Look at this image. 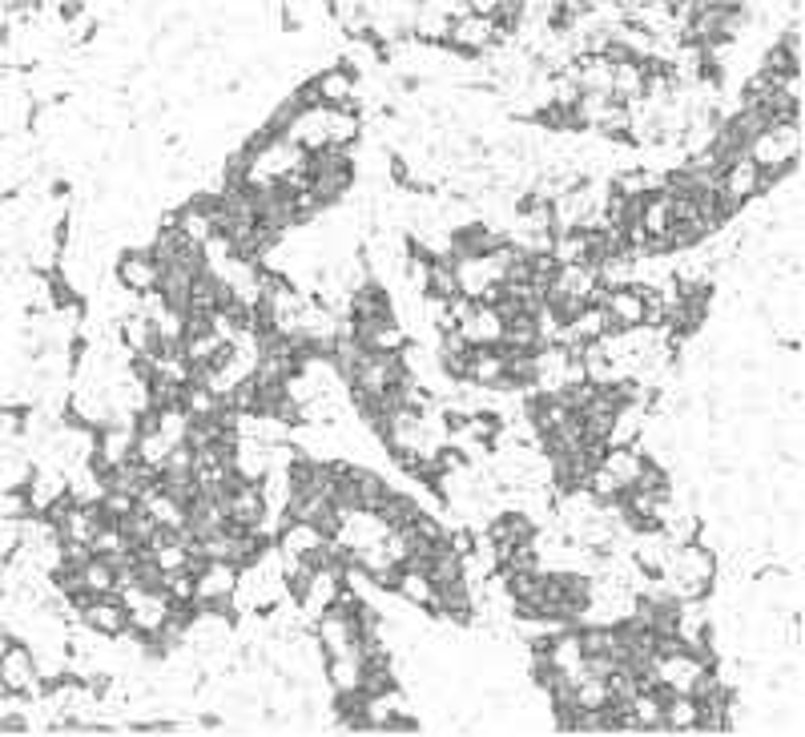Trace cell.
<instances>
[{
  "label": "cell",
  "instance_id": "cell-13",
  "mask_svg": "<svg viewBox=\"0 0 805 737\" xmlns=\"http://www.w3.org/2000/svg\"><path fill=\"white\" fill-rule=\"evenodd\" d=\"M363 133V121L355 109H327V145H339V150H351Z\"/></svg>",
  "mask_w": 805,
  "mask_h": 737
},
{
  "label": "cell",
  "instance_id": "cell-20",
  "mask_svg": "<svg viewBox=\"0 0 805 737\" xmlns=\"http://www.w3.org/2000/svg\"><path fill=\"white\" fill-rule=\"evenodd\" d=\"M0 427H5V439H9V444H13V439L21 435V427H25V419L13 411V407H5V415H0Z\"/></svg>",
  "mask_w": 805,
  "mask_h": 737
},
{
  "label": "cell",
  "instance_id": "cell-3",
  "mask_svg": "<svg viewBox=\"0 0 805 737\" xmlns=\"http://www.w3.org/2000/svg\"><path fill=\"white\" fill-rule=\"evenodd\" d=\"M37 681H41V673H37L33 653H29L25 645H13V649L5 653V661H0V685H5V689H21V693L37 697V693H33Z\"/></svg>",
  "mask_w": 805,
  "mask_h": 737
},
{
  "label": "cell",
  "instance_id": "cell-6",
  "mask_svg": "<svg viewBox=\"0 0 805 737\" xmlns=\"http://www.w3.org/2000/svg\"><path fill=\"white\" fill-rule=\"evenodd\" d=\"M459 335L471 343V347H500V339H504V323H500V315L492 311V307H475V315L467 319V323H459Z\"/></svg>",
  "mask_w": 805,
  "mask_h": 737
},
{
  "label": "cell",
  "instance_id": "cell-19",
  "mask_svg": "<svg viewBox=\"0 0 805 737\" xmlns=\"http://www.w3.org/2000/svg\"><path fill=\"white\" fill-rule=\"evenodd\" d=\"M0 516H5V520H29V516H37L33 496L29 492H5V500H0Z\"/></svg>",
  "mask_w": 805,
  "mask_h": 737
},
{
  "label": "cell",
  "instance_id": "cell-16",
  "mask_svg": "<svg viewBox=\"0 0 805 737\" xmlns=\"http://www.w3.org/2000/svg\"><path fill=\"white\" fill-rule=\"evenodd\" d=\"M640 222H644V234H649V238H661V234L673 226V214H669V194H649V198H644Z\"/></svg>",
  "mask_w": 805,
  "mask_h": 737
},
{
  "label": "cell",
  "instance_id": "cell-15",
  "mask_svg": "<svg viewBox=\"0 0 805 737\" xmlns=\"http://www.w3.org/2000/svg\"><path fill=\"white\" fill-rule=\"evenodd\" d=\"M661 717H665V729H669V733H693V725H697V701H693L689 693H673V697L665 701Z\"/></svg>",
  "mask_w": 805,
  "mask_h": 737
},
{
  "label": "cell",
  "instance_id": "cell-5",
  "mask_svg": "<svg viewBox=\"0 0 805 737\" xmlns=\"http://www.w3.org/2000/svg\"><path fill=\"white\" fill-rule=\"evenodd\" d=\"M351 319H363V323H371V319H395V311H391V294L383 290V282H367V286H359L355 294H351Z\"/></svg>",
  "mask_w": 805,
  "mask_h": 737
},
{
  "label": "cell",
  "instance_id": "cell-8",
  "mask_svg": "<svg viewBox=\"0 0 805 737\" xmlns=\"http://www.w3.org/2000/svg\"><path fill=\"white\" fill-rule=\"evenodd\" d=\"M721 190H725L729 198H737L741 206H749V202L757 198V162H753L749 154H741L733 166H725V174H721Z\"/></svg>",
  "mask_w": 805,
  "mask_h": 737
},
{
  "label": "cell",
  "instance_id": "cell-2",
  "mask_svg": "<svg viewBox=\"0 0 805 737\" xmlns=\"http://www.w3.org/2000/svg\"><path fill=\"white\" fill-rule=\"evenodd\" d=\"M81 625L101 633V637H121L129 629V609L121 597H101L89 609H81Z\"/></svg>",
  "mask_w": 805,
  "mask_h": 737
},
{
  "label": "cell",
  "instance_id": "cell-14",
  "mask_svg": "<svg viewBox=\"0 0 805 737\" xmlns=\"http://www.w3.org/2000/svg\"><path fill=\"white\" fill-rule=\"evenodd\" d=\"M399 597H403L407 605H415V609H431V605H435V584H431L427 572H419V568H403Z\"/></svg>",
  "mask_w": 805,
  "mask_h": 737
},
{
  "label": "cell",
  "instance_id": "cell-10",
  "mask_svg": "<svg viewBox=\"0 0 805 737\" xmlns=\"http://www.w3.org/2000/svg\"><path fill=\"white\" fill-rule=\"evenodd\" d=\"M504 375V359L500 347H471L467 355V379L479 387H496V379Z\"/></svg>",
  "mask_w": 805,
  "mask_h": 737
},
{
  "label": "cell",
  "instance_id": "cell-4",
  "mask_svg": "<svg viewBox=\"0 0 805 737\" xmlns=\"http://www.w3.org/2000/svg\"><path fill=\"white\" fill-rule=\"evenodd\" d=\"M314 85H318V93H322V105H327V109H359V101H355V77H351V69L335 65V69H327V73H318V77H314Z\"/></svg>",
  "mask_w": 805,
  "mask_h": 737
},
{
  "label": "cell",
  "instance_id": "cell-9",
  "mask_svg": "<svg viewBox=\"0 0 805 737\" xmlns=\"http://www.w3.org/2000/svg\"><path fill=\"white\" fill-rule=\"evenodd\" d=\"M238 593V564L210 560V568L198 576V597H234Z\"/></svg>",
  "mask_w": 805,
  "mask_h": 737
},
{
  "label": "cell",
  "instance_id": "cell-18",
  "mask_svg": "<svg viewBox=\"0 0 805 737\" xmlns=\"http://www.w3.org/2000/svg\"><path fill=\"white\" fill-rule=\"evenodd\" d=\"M427 294H435V299H455L459 290V274L451 262H431V282H427Z\"/></svg>",
  "mask_w": 805,
  "mask_h": 737
},
{
  "label": "cell",
  "instance_id": "cell-12",
  "mask_svg": "<svg viewBox=\"0 0 805 737\" xmlns=\"http://www.w3.org/2000/svg\"><path fill=\"white\" fill-rule=\"evenodd\" d=\"M117 532L125 536L129 548H149V540H153V532H157V520H153V512H149L145 504H137L133 512H125V516L117 520Z\"/></svg>",
  "mask_w": 805,
  "mask_h": 737
},
{
  "label": "cell",
  "instance_id": "cell-7",
  "mask_svg": "<svg viewBox=\"0 0 805 737\" xmlns=\"http://www.w3.org/2000/svg\"><path fill=\"white\" fill-rule=\"evenodd\" d=\"M604 311L612 315V323H616L620 331L644 327V299H640V290H636V286H620V290H612V294H608V303H604Z\"/></svg>",
  "mask_w": 805,
  "mask_h": 737
},
{
  "label": "cell",
  "instance_id": "cell-17",
  "mask_svg": "<svg viewBox=\"0 0 805 737\" xmlns=\"http://www.w3.org/2000/svg\"><path fill=\"white\" fill-rule=\"evenodd\" d=\"M85 588H89V593H97V597H113L117 572H113V564L105 556H93V564L85 568Z\"/></svg>",
  "mask_w": 805,
  "mask_h": 737
},
{
  "label": "cell",
  "instance_id": "cell-11",
  "mask_svg": "<svg viewBox=\"0 0 805 737\" xmlns=\"http://www.w3.org/2000/svg\"><path fill=\"white\" fill-rule=\"evenodd\" d=\"M600 468H604L620 488H632V480H636L640 468H644V456H640L636 448H608L604 460H600Z\"/></svg>",
  "mask_w": 805,
  "mask_h": 737
},
{
  "label": "cell",
  "instance_id": "cell-1",
  "mask_svg": "<svg viewBox=\"0 0 805 737\" xmlns=\"http://www.w3.org/2000/svg\"><path fill=\"white\" fill-rule=\"evenodd\" d=\"M117 282L129 290V294H157V282H161V266L153 262L149 246H133L121 262H117Z\"/></svg>",
  "mask_w": 805,
  "mask_h": 737
}]
</instances>
